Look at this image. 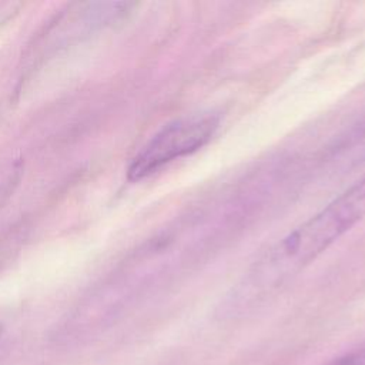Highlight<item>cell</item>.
I'll list each match as a JSON object with an SVG mask.
<instances>
[{
	"instance_id": "obj_3",
	"label": "cell",
	"mask_w": 365,
	"mask_h": 365,
	"mask_svg": "<svg viewBox=\"0 0 365 365\" xmlns=\"http://www.w3.org/2000/svg\"><path fill=\"white\" fill-rule=\"evenodd\" d=\"M24 174L21 158H11L0 164V208L10 200Z\"/></svg>"
},
{
	"instance_id": "obj_1",
	"label": "cell",
	"mask_w": 365,
	"mask_h": 365,
	"mask_svg": "<svg viewBox=\"0 0 365 365\" xmlns=\"http://www.w3.org/2000/svg\"><path fill=\"white\" fill-rule=\"evenodd\" d=\"M364 217L365 175L255 261L228 299L231 312L247 311L262 301L315 261Z\"/></svg>"
},
{
	"instance_id": "obj_5",
	"label": "cell",
	"mask_w": 365,
	"mask_h": 365,
	"mask_svg": "<svg viewBox=\"0 0 365 365\" xmlns=\"http://www.w3.org/2000/svg\"><path fill=\"white\" fill-rule=\"evenodd\" d=\"M0 334H1V327H0Z\"/></svg>"
},
{
	"instance_id": "obj_4",
	"label": "cell",
	"mask_w": 365,
	"mask_h": 365,
	"mask_svg": "<svg viewBox=\"0 0 365 365\" xmlns=\"http://www.w3.org/2000/svg\"><path fill=\"white\" fill-rule=\"evenodd\" d=\"M328 365H365V346L358 348V349L332 361Z\"/></svg>"
},
{
	"instance_id": "obj_2",
	"label": "cell",
	"mask_w": 365,
	"mask_h": 365,
	"mask_svg": "<svg viewBox=\"0 0 365 365\" xmlns=\"http://www.w3.org/2000/svg\"><path fill=\"white\" fill-rule=\"evenodd\" d=\"M218 125L220 118L212 113L191 114L168 123L134 155L127 180H144L168 163L198 151L208 144Z\"/></svg>"
}]
</instances>
